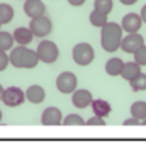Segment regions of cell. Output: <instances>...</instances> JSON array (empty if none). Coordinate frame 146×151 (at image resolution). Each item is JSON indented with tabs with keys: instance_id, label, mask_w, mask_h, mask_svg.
Returning <instances> with one entry per match:
<instances>
[{
	"instance_id": "obj_1",
	"label": "cell",
	"mask_w": 146,
	"mask_h": 151,
	"mask_svg": "<svg viewBox=\"0 0 146 151\" xmlns=\"http://www.w3.org/2000/svg\"><path fill=\"white\" fill-rule=\"evenodd\" d=\"M122 32H124L122 26L116 22H107L104 27H100V46L104 48V51L107 53L117 51L121 48Z\"/></svg>"
},
{
	"instance_id": "obj_2",
	"label": "cell",
	"mask_w": 146,
	"mask_h": 151,
	"mask_svg": "<svg viewBox=\"0 0 146 151\" xmlns=\"http://www.w3.org/2000/svg\"><path fill=\"white\" fill-rule=\"evenodd\" d=\"M10 65L14 68H36L37 63H39V56H37V51H32V49L26 48L19 44L17 48L10 49Z\"/></svg>"
},
{
	"instance_id": "obj_3",
	"label": "cell",
	"mask_w": 146,
	"mask_h": 151,
	"mask_svg": "<svg viewBox=\"0 0 146 151\" xmlns=\"http://www.w3.org/2000/svg\"><path fill=\"white\" fill-rule=\"evenodd\" d=\"M71 56H73V61L77 63L78 66H88L95 58V51L88 42H78L73 48Z\"/></svg>"
},
{
	"instance_id": "obj_4",
	"label": "cell",
	"mask_w": 146,
	"mask_h": 151,
	"mask_svg": "<svg viewBox=\"0 0 146 151\" xmlns=\"http://www.w3.org/2000/svg\"><path fill=\"white\" fill-rule=\"evenodd\" d=\"M37 56H39V61L42 63H55L58 60V56H60V49L56 46L53 41H48V39H44V41L39 42V46H37Z\"/></svg>"
},
{
	"instance_id": "obj_5",
	"label": "cell",
	"mask_w": 146,
	"mask_h": 151,
	"mask_svg": "<svg viewBox=\"0 0 146 151\" xmlns=\"http://www.w3.org/2000/svg\"><path fill=\"white\" fill-rule=\"evenodd\" d=\"M29 29L32 31V34H34L36 37H46V36L51 32V29H53V22H51V19H48L46 15H39V17L31 19Z\"/></svg>"
},
{
	"instance_id": "obj_6",
	"label": "cell",
	"mask_w": 146,
	"mask_h": 151,
	"mask_svg": "<svg viewBox=\"0 0 146 151\" xmlns=\"http://www.w3.org/2000/svg\"><path fill=\"white\" fill-rule=\"evenodd\" d=\"M77 85H78V80L75 73H71V71H63L61 75H58V78H56V88L65 95L73 93L77 90Z\"/></svg>"
},
{
	"instance_id": "obj_7",
	"label": "cell",
	"mask_w": 146,
	"mask_h": 151,
	"mask_svg": "<svg viewBox=\"0 0 146 151\" xmlns=\"http://www.w3.org/2000/svg\"><path fill=\"white\" fill-rule=\"evenodd\" d=\"M24 100H26V92H22L19 87H9L4 90L2 102L7 107H19L24 104Z\"/></svg>"
},
{
	"instance_id": "obj_8",
	"label": "cell",
	"mask_w": 146,
	"mask_h": 151,
	"mask_svg": "<svg viewBox=\"0 0 146 151\" xmlns=\"http://www.w3.org/2000/svg\"><path fill=\"white\" fill-rule=\"evenodd\" d=\"M141 46H145V37L141 34H138V32H129L121 41V49L124 53H127V55H134Z\"/></svg>"
},
{
	"instance_id": "obj_9",
	"label": "cell",
	"mask_w": 146,
	"mask_h": 151,
	"mask_svg": "<svg viewBox=\"0 0 146 151\" xmlns=\"http://www.w3.org/2000/svg\"><path fill=\"white\" fill-rule=\"evenodd\" d=\"M41 124L44 126H60L63 124V114L58 107H48L41 114Z\"/></svg>"
},
{
	"instance_id": "obj_10",
	"label": "cell",
	"mask_w": 146,
	"mask_h": 151,
	"mask_svg": "<svg viewBox=\"0 0 146 151\" xmlns=\"http://www.w3.org/2000/svg\"><path fill=\"white\" fill-rule=\"evenodd\" d=\"M121 26L124 29V32H138L141 26H143V19H141V15L139 14H134V12H129V14H126L122 17V22H121Z\"/></svg>"
},
{
	"instance_id": "obj_11",
	"label": "cell",
	"mask_w": 146,
	"mask_h": 151,
	"mask_svg": "<svg viewBox=\"0 0 146 151\" xmlns=\"http://www.w3.org/2000/svg\"><path fill=\"white\" fill-rule=\"evenodd\" d=\"M92 100H93L92 93L85 88H77L71 93V102H73V105L77 109H87V107H90Z\"/></svg>"
},
{
	"instance_id": "obj_12",
	"label": "cell",
	"mask_w": 146,
	"mask_h": 151,
	"mask_svg": "<svg viewBox=\"0 0 146 151\" xmlns=\"http://www.w3.org/2000/svg\"><path fill=\"white\" fill-rule=\"evenodd\" d=\"M46 12V7L42 4V0H26L24 4V14L34 19V17H39V15H44Z\"/></svg>"
},
{
	"instance_id": "obj_13",
	"label": "cell",
	"mask_w": 146,
	"mask_h": 151,
	"mask_svg": "<svg viewBox=\"0 0 146 151\" xmlns=\"http://www.w3.org/2000/svg\"><path fill=\"white\" fill-rule=\"evenodd\" d=\"M26 99L31 104H41L46 99V92H44V88H42L41 85H31L26 90Z\"/></svg>"
},
{
	"instance_id": "obj_14",
	"label": "cell",
	"mask_w": 146,
	"mask_h": 151,
	"mask_svg": "<svg viewBox=\"0 0 146 151\" xmlns=\"http://www.w3.org/2000/svg\"><path fill=\"white\" fill-rule=\"evenodd\" d=\"M92 107V112H93V116H100V117H107L109 114L112 112V105L107 100L104 99H97V100H92L90 104Z\"/></svg>"
},
{
	"instance_id": "obj_15",
	"label": "cell",
	"mask_w": 146,
	"mask_h": 151,
	"mask_svg": "<svg viewBox=\"0 0 146 151\" xmlns=\"http://www.w3.org/2000/svg\"><path fill=\"white\" fill-rule=\"evenodd\" d=\"M12 36H14V41L17 44H22V46H27L29 42L32 41V37H34L32 31L29 27H17Z\"/></svg>"
},
{
	"instance_id": "obj_16",
	"label": "cell",
	"mask_w": 146,
	"mask_h": 151,
	"mask_svg": "<svg viewBox=\"0 0 146 151\" xmlns=\"http://www.w3.org/2000/svg\"><path fill=\"white\" fill-rule=\"evenodd\" d=\"M141 73V65H138L136 61H129V63H124V68H122V73L121 76L127 80V82H131L134 76H138Z\"/></svg>"
},
{
	"instance_id": "obj_17",
	"label": "cell",
	"mask_w": 146,
	"mask_h": 151,
	"mask_svg": "<svg viewBox=\"0 0 146 151\" xmlns=\"http://www.w3.org/2000/svg\"><path fill=\"white\" fill-rule=\"evenodd\" d=\"M122 68H124V61L121 58H111L105 63V71L111 76H119L122 73Z\"/></svg>"
},
{
	"instance_id": "obj_18",
	"label": "cell",
	"mask_w": 146,
	"mask_h": 151,
	"mask_svg": "<svg viewBox=\"0 0 146 151\" xmlns=\"http://www.w3.org/2000/svg\"><path fill=\"white\" fill-rule=\"evenodd\" d=\"M107 15L105 12H100V10H97V9H93L90 12V24L93 26V27H104L105 24L109 22V19H107Z\"/></svg>"
},
{
	"instance_id": "obj_19",
	"label": "cell",
	"mask_w": 146,
	"mask_h": 151,
	"mask_svg": "<svg viewBox=\"0 0 146 151\" xmlns=\"http://www.w3.org/2000/svg\"><path fill=\"white\" fill-rule=\"evenodd\" d=\"M131 116L143 121L146 119V102L145 100H136V102L131 105Z\"/></svg>"
},
{
	"instance_id": "obj_20",
	"label": "cell",
	"mask_w": 146,
	"mask_h": 151,
	"mask_svg": "<svg viewBox=\"0 0 146 151\" xmlns=\"http://www.w3.org/2000/svg\"><path fill=\"white\" fill-rule=\"evenodd\" d=\"M14 17V7L9 4H0V24H9Z\"/></svg>"
},
{
	"instance_id": "obj_21",
	"label": "cell",
	"mask_w": 146,
	"mask_h": 151,
	"mask_svg": "<svg viewBox=\"0 0 146 151\" xmlns=\"http://www.w3.org/2000/svg\"><path fill=\"white\" fill-rule=\"evenodd\" d=\"M14 36L10 32H5V31H0V49L4 51H10L14 48Z\"/></svg>"
},
{
	"instance_id": "obj_22",
	"label": "cell",
	"mask_w": 146,
	"mask_h": 151,
	"mask_svg": "<svg viewBox=\"0 0 146 151\" xmlns=\"http://www.w3.org/2000/svg\"><path fill=\"white\" fill-rule=\"evenodd\" d=\"M129 85H131L132 92H143V90H146V73L141 71L138 76H134L129 82Z\"/></svg>"
},
{
	"instance_id": "obj_23",
	"label": "cell",
	"mask_w": 146,
	"mask_h": 151,
	"mask_svg": "<svg viewBox=\"0 0 146 151\" xmlns=\"http://www.w3.org/2000/svg\"><path fill=\"white\" fill-rule=\"evenodd\" d=\"M93 9H97L100 12H105V14H111L112 9H114V2L112 0H95Z\"/></svg>"
},
{
	"instance_id": "obj_24",
	"label": "cell",
	"mask_w": 146,
	"mask_h": 151,
	"mask_svg": "<svg viewBox=\"0 0 146 151\" xmlns=\"http://www.w3.org/2000/svg\"><path fill=\"white\" fill-rule=\"evenodd\" d=\"M63 124L65 126H83L85 121H83V117L78 116V114H68L63 119Z\"/></svg>"
},
{
	"instance_id": "obj_25",
	"label": "cell",
	"mask_w": 146,
	"mask_h": 151,
	"mask_svg": "<svg viewBox=\"0 0 146 151\" xmlns=\"http://www.w3.org/2000/svg\"><path fill=\"white\" fill-rule=\"evenodd\" d=\"M134 61L141 65V66H146V44L145 46H141V48L134 53Z\"/></svg>"
},
{
	"instance_id": "obj_26",
	"label": "cell",
	"mask_w": 146,
	"mask_h": 151,
	"mask_svg": "<svg viewBox=\"0 0 146 151\" xmlns=\"http://www.w3.org/2000/svg\"><path fill=\"white\" fill-rule=\"evenodd\" d=\"M9 65H10V58H9L7 51L0 49V71H4V70L9 66Z\"/></svg>"
},
{
	"instance_id": "obj_27",
	"label": "cell",
	"mask_w": 146,
	"mask_h": 151,
	"mask_svg": "<svg viewBox=\"0 0 146 151\" xmlns=\"http://www.w3.org/2000/svg\"><path fill=\"white\" fill-rule=\"evenodd\" d=\"M87 126H105V117L100 116H92L88 121H85Z\"/></svg>"
},
{
	"instance_id": "obj_28",
	"label": "cell",
	"mask_w": 146,
	"mask_h": 151,
	"mask_svg": "<svg viewBox=\"0 0 146 151\" xmlns=\"http://www.w3.org/2000/svg\"><path fill=\"white\" fill-rule=\"evenodd\" d=\"M124 126H141V121L131 116L129 119H126V121H124Z\"/></svg>"
},
{
	"instance_id": "obj_29",
	"label": "cell",
	"mask_w": 146,
	"mask_h": 151,
	"mask_svg": "<svg viewBox=\"0 0 146 151\" xmlns=\"http://www.w3.org/2000/svg\"><path fill=\"white\" fill-rule=\"evenodd\" d=\"M70 5H73V7H80V5H83L85 0H68Z\"/></svg>"
},
{
	"instance_id": "obj_30",
	"label": "cell",
	"mask_w": 146,
	"mask_h": 151,
	"mask_svg": "<svg viewBox=\"0 0 146 151\" xmlns=\"http://www.w3.org/2000/svg\"><path fill=\"white\" fill-rule=\"evenodd\" d=\"M136 2H138V0H121V4H122V5H134Z\"/></svg>"
},
{
	"instance_id": "obj_31",
	"label": "cell",
	"mask_w": 146,
	"mask_h": 151,
	"mask_svg": "<svg viewBox=\"0 0 146 151\" xmlns=\"http://www.w3.org/2000/svg\"><path fill=\"white\" fill-rule=\"evenodd\" d=\"M141 19H143V22H146V5H143V9H141Z\"/></svg>"
},
{
	"instance_id": "obj_32",
	"label": "cell",
	"mask_w": 146,
	"mask_h": 151,
	"mask_svg": "<svg viewBox=\"0 0 146 151\" xmlns=\"http://www.w3.org/2000/svg\"><path fill=\"white\" fill-rule=\"evenodd\" d=\"M4 90H5V88H4V87L0 85V100H2V97H4Z\"/></svg>"
},
{
	"instance_id": "obj_33",
	"label": "cell",
	"mask_w": 146,
	"mask_h": 151,
	"mask_svg": "<svg viewBox=\"0 0 146 151\" xmlns=\"http://www.w3.org/2000/svg\"><path fill=\"white\" fill-rule=\"evenodd\" d=\"M141 126H146V119H143V121H141Z\"/></svg>"
},
{
	"instance_id": "obj_34",
	"label": "cell",
	"mask_w": 146,
	"mask_h": 151,
	"mask_svg": "<svg viewBox=\"0 0 146 151\" xmlns=\"http://www.w3.org/2000/svg\"><path fill=\"white\" fill-rule=\"evenodd\" d=\"M0 122H2V110H0Z\"/></svg>"
},
{
	"instance_id": "obj_35",
	"label": "cell",
	"mask_w": 146,
	"mask_h": 151,
	"mask_svg": "<svg viewBox=\"0 0 146 151\" xmlns=\"http://www.w3.org/2000/svg\"><path fill=\"white\" fill-rule=\"evenodd\" d=\"M0 26H2V24H0Z\"/></svg>"
}]
</instances>
